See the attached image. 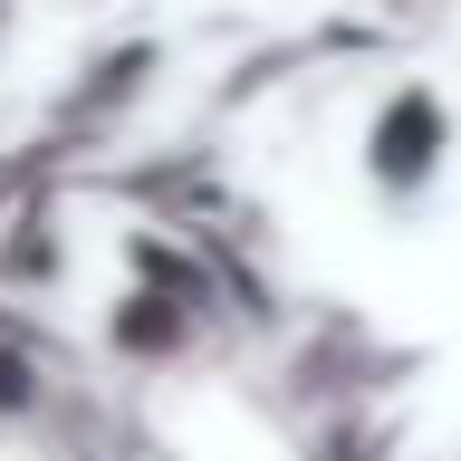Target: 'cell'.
I'll return each mask as SVG.
<instances>
[{"label": "cell", "instance_id": "1", "mask_svg": "<svg viewBox=\"0 0 461 461\" xmlns=\"http://www.w3.org/2000/svg\"><path fill=\"white\" fill-rule=\"evenodd\" d=\"M452 154H461V115H452V96L432 77H403L394 96L366 115V193L394 202V212H413V202L452 173Z\"/></svg>", "mask_w": 461, "mask_h": 461}]
</instances>
